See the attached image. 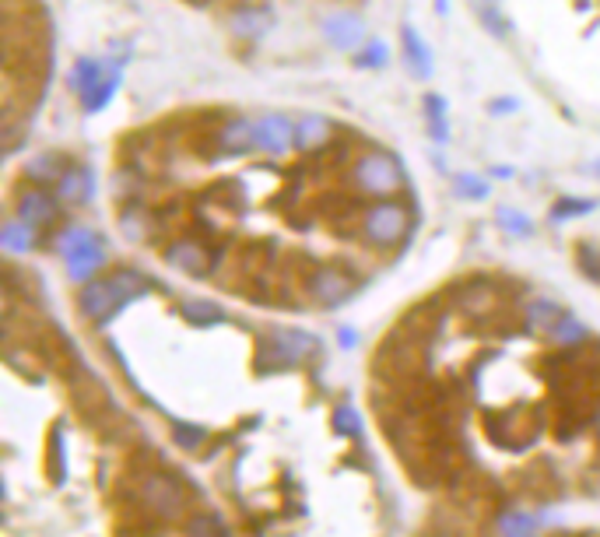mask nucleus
I'll use <instances>...</instances> for the list:
<instances>
[{
	"label": "nucleus",
	"mask_w": 600,
	"mask_h": 537,
	"mask_svg": "<svg viewBox=\"0 0 600 537\" xmlns=\"http://www.w3.org/2000/svg\"><path fill=\"white\" fill-rule=\"evenodd\" d=\"M144 292V278L134 271H116L113 278H102V281H92L85 285L81 292V309H85L88 320L95 323H106L109 316L116 313L120 306H127L134 295Z\"/></svg>",
	"instance_id": "f257e3e1"
},
{
	"label": "nucleus",
	"mask_w": 600,
	"mask_h": 537,
	"mask_svg": "<svg viewBox=\"0 0 600 537\" xmlns=\"http://www.w3.org/2000/svg\"><path fill=\"white\" fill-rule=\"evenodd\" d=\"M57 250L64 253L67 274H71L74 281H88L102 264H106V253H102L99 239H95L88 229L64 232V236H60V243H57Z\"/></svg>",
	"instance_id": "f03ea898"
},
{
	"label": "nucleus",
	"mask_w": 600,
	"mask_h": 537,
	"mask_svg": "<svg viewBox=\"0 0 600 537\" xmlns=\"http://www.w3.org/2000/svg\"><path fill=\"white\" fill-rule=\"evenodd\" d=\"M362 232H365V239H369L372 246H383V250H390L393 243H400V239L411 232L408 208H400V204H390V201L376 204V208L365 211Z\"/></svg>",
	"instance_id": "7ed1b4c3"
},
{
	"label": "nucleus",
	"mask_w": 600,
	"mask_h": 537,
	"mask_svg": "<svg viewBox=\"0 0 600 537\" xmlns=\"http://www.w3.org/2000/svg\"><path fill=\"white\" fill-rule=\"evenodd\" d=\"M355 179L365 194L383 197V194H393V190L404 187V169H400V162L393 155L369 151V155H362L355 162Z\"/></svg>",
	"instance_id": "20e7f679"
},
{
	"label": "nucleus",
	"mask_w": 600,
	"mask_h": 537,
	"mask_svg": "<svg viewBox=\"0 0 600 537\" xmlns=\"http://www.w3.org/2000/svg\"><path fill=\"white\" fill-rule=\"evenodd\" d=\"M141 495H144V506H148L151 513L162 516V520H176V516L186 509L183 488H179L172 478H165V474H148Z\"/></svg>",
	"instance_id": "39448f33"
},
{
	"label": "nucleus",
	"mask_w": 600,
	"mask_h": 537,
	"mask_svg": "<svg viewBox=\"0 0 600 537\" xmlns=\"http://www.w3.org/2000/svg\"><path fill=\"white\" fill-rule=\"evenodd\" d=\"M165 260L172 267H179L183 274H193V278H204V274L215 267L218 257H211L208 246L197 243V239H176V243L165 246Z\"/></svg>",
	"instance_id": "423d86ee"
},
{
	"label": "nucleus",
	"mask_w": 600,
	"mask_h": 537,
	"mask_svg": "<svg viewBox=\"0 0 600 537\" xmlns=\"http://www.w3.org/2000/svg\"><path fill=\"white\" fill-rule=\"evenodd\" d=\"M257 148L267 155H285L295 148V123L288 116L267 113L257 120Z\"/></svg>",
	"instance_id": "0eeeda50"
},
{
	"label": "nucleus",
	"mask_w": 600,
	"mask_h": 537,
	"mask_svg": "<svg viewBox=\"0 0 600 537\" xmlns=\"http://www.w3.org/2000/svg\"><path fill=\"white\" fill-rule=\"evenodd\" d=\"M351 292H355V281L344 271H337V267H320V271L313 274V281H309V295H313L320 306H337V302H344Z\"/></svg>",
	"instance_id": "6e6552de"
},
{
	"label": "nucleus",
	"mask_w": 600,
	"mask_h": 537,
	"mask_svg": "<svg viewBox=\"0 0 600 537\" xmlns=\"http://www.w3.org/2000/svg\"><path fill=\"white\" fill-rule=\"evenodd\" d=\"M218 148L229 155H243V151L257 148V120H229L218 130Z\"/></svg>",
	"instance_id": "1a4fd4ad"
},
{
	"label": "nucleus",
	"mask_w": 600,
	"mask_h": 537,
	"mask_svg": "<svg viewBox=\"0 0 600 537\" xmlns=\"http://www.w3.org/2000/svg\"><path fill=\"white\" fill-rule=\"evenodd\" d=\"M334 137V123L327 116H306L302 123H295V144L302 151H320L323 144H330Z\"/></svg>",
	"instance_id": "9d476101"
},
{
	"label": "nucleus",
	"mask_w": 600,
	"mask_h": 537,
	"mask_svg": "<svg viewBox=\"0 0 600 537\" xmlns=\"http://www.w3.org/2000/svg\"><path fill=\"white\" fill-rule=\"evenodd\" d=\"M323 32H327V39L334 46L351 50V46L362 39V22H358L355 15H330L327 22H323Z\"/></svg>",
	"instance_id": "9b49d317"
},
{
	"label": "nucleus",
	"mask_w": 600,
	"mask_h": 537,
	"mask_svg": "<svg viewBox=\"0 0 600 537\" xmlns=\"http://www.w3.org/2000/svg\"><path fill=\"white\" fill-rule=\"evenodd\" d=\"M313 337L299 334V330H281L278 337H274V351H278L281 366H295L299 358H306L309 351H313Z\"/></svg>",
	"instance_id": "f8f14e48"
},
{
	"label": "nucleus",
	"mask_w": 600,
	"mask_h": 537,
	"mask_svg": "<svg viewBox=\"0 0 600 537\" xmlns=\"http://www.w3.org/2000/svg\"><path fill=\"white\" fill-rule=\"evenodd\" d=\"M53 215H57V201H53L50 194H43V190H32V194L22 201V218L32 225V229L53 222Z\"/></svg>",
	"instance_id": "ddd939ff"
},
{
	"label": "nucleus",
	"mask_w": 600,
	"mask_h": 537,
	"mask_svg": "<svg viewBox=\"0 0 600 537\" xmlns=\"http://www.w3.org/2000/svg\"><path fill=\"white\" fill-rule=\"evenodd\" d=\"M400 36H404V53H408V64L415 74H432V57H429V46L422 43V36H418L411 25H404L400 29Z\"/></svg>",
	"instance_id": "4468645a"
},
{
	"label": "nucleus",
	"mask_w": 600,
	"mask_h": 537,
	"mask_svg": "<svg viewBox=\"0 0 600 537\" xmlns=\"http://www.w3.org/2000/svg\"><path fill=\"white\" fill-rule=\"evenodd\" d=\"M527 316H530V327L534 330H541V334H551V330L558 327V320H562V309L555 306V302H548V299H537L534 306L527 309Z\"/></svg>",
	"instance_id": "2eb2a0df"
},
{
	"label": "nucleus",
	"mask_w": 600,
	"mask_h": 537,
	"mask_svg": "<svg viewBox=\"0 0 600 537\" xmlns=\"http://www.w3.org/2000/svg\"><path fill=\"white\" fill-rule=\"evenodd\" d=\"M88 194H92L88 172H67V176L60 179V197H64V201H85Z\"/></svg>",
	"instance_id": "dca6fc26"
},
{
	"label": "nucleus",
	"mask_w": 600,
	"mask_h": 537,
	"mask_svg": "<svg viewBox=\"0 0 600 537\" xmlns=\"http://www.w3.org/2000/svg\"><path fill=\"white\" fill-rule=\"evenodd\" d=\"M0 239H4V246H8V250H29V246H32V225L25 222V218L8 222V225H4V232H0Z\"/></svg>",
	"instance_id": "f3484780"
},
{
	"label": "nucleus",
	"mask_w": 600,
	"mask_h": 537,
	"mask_svg": "<svg viewBox=\"0 0 600 537\" xmlns=\"http://www.w3.org/2000/svg\"><path fill=\"white\" fill-rule=\"evenodd\" d=\"M186 537H229V530L222 527V520L211 513H200L186 523Z\"/></svg>",
	"instance_id": "a211bd4d"
},
{
	"label": "nucleus",
	"mask_w": 600,
	"mask_h": 537,
	"mask_svg": "<svg viewBox=\"0 0 600 537\" xmlns=\"http://www.w3.org/2000/svg\"><path fill=\"white\" fill-rule=\"evenodd\" d=\"M583 337H586V327L579 320H572V316H562L558 327L551 330V341L562 344V348H572V344H579Z\"/></svg>",
	"instance_id": "6ab92c4d"
},
{
	"label": "nucleus",
	"mask_w": 600,
	"mask_h": 537,
	"mask_svg": "<svg viewBox=\"0 0 600 537\" xmlns=\"http://www.w3.org/2000/svg\"><path fill=\"white\" fill-rule=\"evenodd\" d=\"M474 11H478L481 25H485L488 32H495V36H506L509 32V25L499 18V4H495V0H474Z\"/></svg>",
	"instance_id": "aec40b11"
},
{
	"label": "nucleus",
	"mask_w": 600,
	"mask_h": 537,
	"mask_svg": "<svg viewBox=\"0 0 600 537\" xmlns=\"http://www.w3.org/2000/svg\"><path fill=\"white\" fill-rule=\"evenodd\" d=\"M499 527H502V534L506 537H534V516H527V513H506L499 520Z\"/></svg>",
	"instance_id": "412c9836"
},
{
	"label": "nucleus",
	"mask_w": 600,
	"mask_h": 537,
	"mask_svg": "<svg viewBox=\"0 0 600 537\" xmlns=\"http://www.w3.org/2000/svg\"><path fill=\"white\" fill-rule=\"evenodd\" d=\"M116 85H120V74H109V78L102 81V85L95 88V92H92V95H88V99H85V109H88V113H99V109L106 106L109 99H113Z\"/></svg>",
	"instance_id": "4be33fe9"
},
{
	"label": "nucleus",
	"mask_w": 600,
	"mask_h": 537,
	"mask_svg": "<svg viewBox=\"0 0 600 537\" xmlns=\"http://www.w3.org/2000/svg\"><path fill=\"white\" fill-rule=\"evenodd\" d=\"M74 85H78V92L92 95L95 88H99V64H92V60H85V64H78V71H74Z\"/></svg>",
	"instance_id": "5701e85b"
},
{
	"label": "nucleus",
	"mask_w": 600,
	"mask_h": 537,
	"mask_svg": "<svg viewBox=\"0 0 600 537\" xmlns=\"http://www.w3.org/2000/svg\"><path fill=\"white\" fill-rule=\"evenodd\" d=\"M457 194L471 197V201H481V197H488V183H481L478 176H460L457 179Z\"/></svg>",
	"instance_id": "b1692460"
},
{
	"label": "nucleus",
	"mask_w": 600,
	"mask_h": 537,
	"mask_svg": "<svg viewBox=\"0 0 600 537\" xmlns=\"http://www.w3.org/2000/svg\"><path fill=\"white\" fill-rule=\"evenodd\" d=\"M334 425H337V432H344V436H358V432H362V422H358L355 408H337Z\"/></svg>",
	"instance_id": "393cba45"
},
{
	"label": "nucleus",
	"mask_w": 600,
	"mask_h": 537,
	"mask_svg": "<svg viewBox=\"0 0 600 537\" xmlns=\"http://www.w3.org/2000/svg\"><path fill=\"white\" fill-rule=\"evenodd\" d=\"M425 106H429V120H432V134L439 137V141H443L446 137V116H443V102H439V95H429V99H425Z\"/></svg>",
	"instance_id": "a878e982"
},
{
	"label": "nucleus",
	"mask_w": 600,
	"mask_h": 537,
	"mask_svg": "<svg viewBox=\"0 0 600 537\" xmlns=\"http://www.w3.org/2000/svg\"><path fill=\"white\" fill-rule=\"evenodd\" d=\"M186 316H193V320H200V323H215V320H222V309L208 306V302H186Z\"/></svg>",
	"instance_id": "bb28decb"
},
{
	"label": "nucleus",
	"mask_w": 600,
	"mask_h": 537,
	"mask_svg": "<svg viewBox=\"0 0 600 537\" xmlns=\"http://www.w3.org/2000/svg\"><path fill=\"white\" fill-rule=\"evenodd\" d=\"M176 443L186 450H197L204 443V429H193V425H176Z\"/></svg>",
	"instance_id": "cd10ccee"
},
{
	"label": "nucleus",
	"mask_w": 600,
	"mask_h": 537,
	"mask_svg": "<svg viewBox=\"0 0 600 537\" xmlns=\"http://www.w3.org/2000/svg\"><path fill=\"white\" fill-rule=\"evenodd\" d=\"M232 25H236V29H246V32H250V36H257V32H264L267 25H271V18H267V15H264V18H257V15H253V11H243V15H239Z\"/></svg>",
	"instance_id": "c85d7f7f"
},
{
	"label": "nucleus",
	"mask_w": 600,
	"mask_h": 537,
	"mask_svg": "<svg viewBox=\"0 0 600 537\" xmlns=\"http://www.w3.org/2000/svg\"><path fill=\"white\" fill-rule=\"evenodd\" d=\"M499 222L506 225V229H513L516 236H527V232H530V222H527V218H523V215H516V211H509V208L499 215Z\"/></svg>",
	"instance_id": "c756f323"
},
{
	"label": "nucleus",
	"mask_w": 600,
	"mask_h": 537,
	"mask_svg": "<svg viewBox=\"0 0 600 537\" xmlns=\"http://www.w3.org/2000/svg\"><path fill=\"white\" fill-rule=\"evenodd\" d=\"M383 60H386L383 43H369V46H365V53H362V64H383Z\"/></svg>",
	"instance_id": "7c9ffc66"
},
{
	"label": "nucleus",
	"mask_w": 600,
	"mask_h": 537,
	"mask_svg": "<svg viewBox=\"0 0 600 537\" xmlns=\"http://www.w3.org/2000/svg\"><path fill=\"white\" fill-rule=\"evenodd\" d=\"M597 432H600V408H597Z\"/></svg>",
	"instance_id": "2f4dec72"
}]
</instances>
